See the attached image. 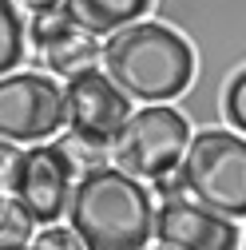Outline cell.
Segmentation results:
<instances>
[{
    "label": "cell",
    "instance_id": "6da1fadb",
    "mask_svg": "<svg viewBox=\"0 0 246 250\" xmlns=\"http://www.w3.org/2000/svg\"><path fill=\"white\" fill-rule=\"evenodd\" d=\"M68 227L83 250H143L155 238V195L115 163L87 167L72 187Z\"/></svg>",
    "mask_w": 246,
    "mask_h": 250
},
{
    "label": "cell",
    "instance_id": "7a4b0ae2",
    "mask_svg": "<svg viewBox=\"0 0 246 250\" xmlns=\"http://www.w3.org/2000/svg\"><path fill=\"white\" fill-rule=\"evenodd\" d=\"M103 72L139 104H175L195 80L187 36L163 20H131L103 36Z\"/></svg>",
    "mask_w": 246,
    "mask_h": 250
},
{
    "label": "cell",
    "instance_id": "3957f363",
    "mask_svg": "<svg viewBox=\"0 0 246 250\" xmlns=\"http://www.w3.org/2000/svg\"><path fill=\"white\" fill-rule=\"evenodd\" d=\"M179 175L195 203L226 218H246V135L234 127H195Z\"/></svg>",
    "mask_w": 246,
    "mask_h": 250
},
{
    "label": "cell",
    "instance_id": "277c9868",
    "mask_svg": "<svg viewBox=\"0 0 246 250\" xmlns=\"http://www.w3.org/2000/svg\"><path fill=\"white\" fill-rule=\"evenodd\" d=\"M191 123L175 104H151L127 115L119 139L111 143V163L143 183L171 175L187 151Z\"/></svg>",
    "mask_w": 246,
    "mask_h": 250
},
{
    "label": "cell",
    "instance_id": "5b68a950",
    "mask_svg": "<svg viewBox=\"0 0 246 250\" xmlns=\"http://www.w3.org/2000/svg\"><path fill=\"white\" fill-rule=\"evenodd\" d=\"M64 127V87L52 72H8L0 76V139L20 147L44 143Z\"/></svg>",
    "mask_w": 246,
    "mask_h": 250
},
{
    "label": "cell",
    "instance_id": "8992f818",
    "mask_svg": "<svg viewBox=\"0 0 246 250\" xmlns=\"http://www.w3.org/2000/svg\"><path fill=\"white\" fill-rule=\"evenodd\" d=\"M127 115H131V96L107 72H100V64L64 80V123L72 139L111 151Z\"/></svg>",
    "mask_w": 246,
    "mask_h": 250
},
{
    "label": "cell",
    "instance_id": "52a82bcc",
    "mask_svg": "<svg viewBox=\"0 0 246 250\" xmlns=\"http://www.w3.org/2000/svg\"><path fill=\"white\" fill-rule=\"evenodd\" d=\"M76 163L72 155L64 151V143H28L20 147V159L12 171L8 191L24 203V210L36 218L40 227L60 223L68 214V199H72V187H76Z\"/></svg>",
    "mask_w": 246,
    "mask_h": 250
},
{
    "label": "cell",
    "instance_id": "ba28073f",
    "mask_svg": "<svg viewBox=\"0 0 246 250\" xmlns=\"http://www.w3.org/2000/svg\"><path fill=\"white\" fill-rule=\"evenodd\" d=\"M155 238L171 250H238L242 230L234 218L191 203V195H175L155 210Z\"/></svg>",
    "mask_w": 246,
    "mask_h": 250
},
{
    "label": "cell",
    "instance_id": "9c48e42d",
    "mask_svg": "<svg viewBox=\"0 0 246 250\" xmlns=\"http://www.w3.org/2000/svg\"><path fill=\"white\" fill-rule=\"evenodd\" d=\"M100 52H103V40L96 32H87V28L72 24L68 32H60L52 44H44L36 56H40V64L44 72L52 76H76L83 68H96L100 64Z\"/></svg>",
    "mask_w": 246,
    "mask_h": 250
},
{
    "label": "cell",
    "instance_id": "30bf717a",
    "mask_svg": "<svg viewBox=\"0 0 246 250\" xmlns=\"http://www.w3.org/2000/svg\"><path fill=\"white\" fill-rule=\"evenodd\" d=\"M151 4L155 0H64L68 16L80 28L96 32V36H111L115 28L131 24V20H143L151 12Z\"/></svg>",
    "mask_w": 246,
    "mask_h": 250
},
{
    "label": "cell",
    "instance_id": "8fae6325",
    "mask_svg": "<svg viewBox=\"0 0 246 250\" xmlns=\"http://www.w3.org/2000/svg\"><path fill=\"white\" fill-rule=\"evenodd\" d=\"M28 56V24L16 0H0V76H8Z\"/></svg>",
    "mask_w": 246,
    "mask_h": 250
},
{
    "label": "cell",
    "instance_id": "7c38bea8",
    "mask_svg": "<svg viewBox=\"0 0 246 250\" xmlns=\"http://www.w3.org/2000/svg\"><path fill=\"white\" fill-rule=\"evenodd\" d=\"M36 218L24 210V203L16 195H0V250L4 246H28L32 242Z\"/></svg>",
    "mask_w": 246,
    "mask_h": 250
},
{
    "label": "cell",
    "instance_id": "4fadbf2b",
    "mask_svg": "<svg viewBox=\"0 0 246 250\" xmlns=\"http://www.w3.org/2000/svg\"><path fill=\"white\" fill-rule=\"evenodd\" d=\"M223 123L246 135V68H238L223 87Z\"/></svg>",
    "mask_w": 246,
    "mask_h": 250
},
{
    "label": "cell",
    "instance_id": "5bb4252c",
    "mask_svg": "<svg viewBox=\"0 0 246 250\" xmlns=\"http://www.w3.org/2000/svg\"><path fill=\"white\" fill-rule=\"evenodd\" d=\"M76 20L68 16L64 4H56V8H44V12H32V52H40L44 44H52L60 32H68Z\"/></svg>",
    "mask_w": 246,
    "mask_h": 250
},
{
    "label": "cell",
    "instance_id": "9a60e30c",
    "mask_svg": "<svg viewBox=\"0 0 246 250\" xmlns=\"http://www.w3.org/2000/svg\"><path fill=\"white\" fill-rule=\"evenodd\" d=\"M32 246H36V250H83L80 234H76L72 227H60V223H48V227L36 234Z\"/></svg>",
    "mask_w": 246,
    "mask_h": 250
},
{
    "label": "cell",
    "instance_id": "2e32d148",
    "mask_svg": "<svg viewBox=\"0 0 246 250\" xmlns=\"http://www.w3.org/2000/svg\"><path fill=\"white\" fill-rule=\"evenodd\" d=\"M16 159H20V143H12V139H0V191H4V187L12 183Z\"/></svg>",
    "mask_w": 246,
    "mask_h": 250
},
{
    "label": "cell",
    "instance_id": "e0dca14e",
    "mask_svg": "<svg viewBox=\"0 0 246 250\" xmlns=\"http://www.w3.org/2000/svg\"><path fill=\"white\" fill-rule=\"evenodd\" d=\"M16 4L24 12H44V8H56V4H64V0H16Z\"/></svg>",
    "mask_w": 246,
    "mask_h": 250
},
{
    "label": "cell",
    "instance_id": "ac0fdd59",
    "mask_svg": "<svg viewBox=\"0 0 246 250\" xmlns=\"http://www.w3.org/2000/svg\"><path fill=\"white\" fill-rule=\"evenodd\" d=\"M4 250H36V246H4Z\"/></svg>",
    "mask_w": 246,
    "mask_h": 250
},
{
    "label": "cell",
    "instance_id": "d6986e66",
    "mask_svg": "<svg viewBox=\"0 0 246 250\" xmlns=\"http://www.w3.org/2000/svg\"><path fill=\"white\" fill-rule=\"evenodd\" d=\"M143 250H171V246H163V242H159V246H143Z\"/></svg>",
    "mask_w": 246,
    "mask_h": 250
},
{
    "label": "cell",
    "instance_id": "ffe728a7",
    "mask_svg": "<svg viewBox=\"0 0 246 250\" xmlns=\"http://www.w3.org/2000/svg\"><path fill=\"white\" fill-rule=\"evenodd\" d=\"M242 250H246V230H242Z\"/></svg>",
    "mask_w": 246,
    "mask_h": 250
}]
</instances>
